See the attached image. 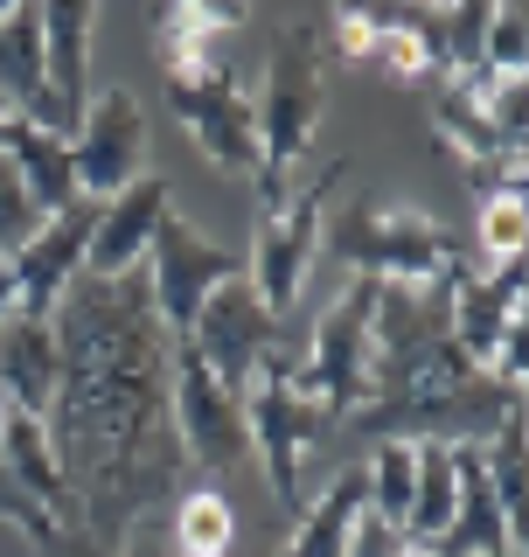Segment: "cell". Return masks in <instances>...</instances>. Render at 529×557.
<instances>
[{
  "label": "cell",
  "instance_id": "1",
  "mask_svg": "<svg viewBox=\"0 0 529 557\" xmlns=\"http://www.w3.org/2000/svg\"><path fill=\"white\" fill-rule=\"evenodd\" d=\"M49 321L63 348L49 453L63 474L70 530L98 557H112L188 474L182 432H174V335L161 327L139 272H77Z\"/></svg>",
  "mask_w": 529,
  "mask_h": 557
},
{
  "label": "cell",
  "instance_id": "2",
  "mask_svg": "<svg viewBox=\"0 0 529 557\" xmlns=\"http://www.w3.org/2000/svg\"><path fill=\"white\" fill-rule=\"evenodd\" d=\"M453 272L432 278V286H377V313H369V397L342 418L362 446H377V440L481 446L522 405V391L495 383L453 342V327H446Z\"/></svg>",
  "mask_w": 529,
  "mask_h": 557
},
{
  "label": "cell",
  "instance_id": "3",
  "mask_svg": "<svg viewBox=\"0 0 529 557\" xmlns=\"http://www.w3.org/2000/svg\"><path fill=\"white\" fill-rule=\"evenodd\" d=\"M258 112V196H286L293 168L307 161L313 133H321V112H328V35L321 22H293L279 28L272 42V70H264V91L251 98Z\"/></svg>",
  "mask_w": 529,
  "mask_h": 557
},
{
  "label": "cell",
  "instance_id": "4",
  "mask_svg": "<svg viewBox=\"0 0 529 557\" xmlns=\"http://www.w3.org/2000/svg\"><path fill=\"white\" fill-rule=\"evenodd\" d=\"M321 251L356 278H383V286H432L460 265V244L426 209H377V202H356L334 223H321Z\"/></svg>",
  "mask_w": 529,
  "mask_h": 557
},
{
  "label": "cell",
  "instance_id": "5",
  "mask_svg": "<svg viewBox=\"0 0 529 557\" xmlns=\"http://www.w3.org/2000/svg\"><path fill=\"white\" fill-rule=\"evenodd\" d=\"M244 425H251V446L264 453V481H272V502L279 509H307L299 502V467H307L313 440H328L334 418L313 391H299V348L279 342L272 356L258 362L251 391H244Z\"/></svg>",
  "mask_w": 529,
  "mask_h": 557
},
{
  "label": "cell",
  "instance_id": "6",
  "mask_svg": "<svg viewBox=\"0 0 529 557\" xmlns=\"http://www.w3.org/2000/svg\"><path fill=\"white\" fill-rule=\"evenodd\" d=\"M348 161H313L307 182H286V196L258 202V231H251V258H244V278L258 286V300L272 313L299 307V286H307L313 258H321V216L328 196L342 188Z\"/></svg>",
  "mask_w": 529,
  "mask_h": 557
},
{
  "label": "cell",
  "instance_id": "7",
  "mask_svg": "<svg viewBox=\"0 0 529 557\" xmlns=\"http://www.w3.org/2000/svg\"><path fill=\"white\" fill-rule=\"evenodd\" d=\"M161 77H168L174 119L196 133V147L209 153V161L258 182V168H264L258 112H251V91H244V70L231 57V42L202 49V57H182V63H161Z\"/></svg>",
  "mask_w": 529,
  "mask_h": 557
},
{
  "label": "cell",
  "instance_id": "8",
  "mask_svg": "<svg viewBox=\"0 0 529 557\" xmlns=\"http://www.w3.org/2000/svg\"><path fill=\"white\" fill-rule=\"evenodd\" d=\"M139 286H147V300H153V313H161V327L174 342L196 327V313L209 307V293L223 286V278H237L244 272V258L237 251H223V244H209V237H196L182 216H168L153 223V244H147V258H139Z\"/></svg>",
  "mask_w": 529,
  "mask_h": 557
},
{
  "label": "cell",
  "instance_id": "9",
  "mask_svg": "<svg viewBox=\"0 0 529 557\" xmlns=\"http://www.w3.org/2000/svg\"><path fill=\"white\" fill-rule=\"evenodd\" d=\"M383 278H348V293L313 321V342L299 348V391H313L328 418L342 425L369 397V313H377Z\"/></svg>",
  "mask_w": 529,
  "mask_h": 557
},
{
  "label": "cell",
  "instance_id": "10",
  "mask_svg": "<svg viewBox=\"0 0 529 557\" xmlns=\"http://www.w3.org/2000/svg\"><path fill=\"white\" fill-rule=\"evenodd\" d=\"M279 327H286V313H272V307L258 300V286L237 272V278H223V286L209 293V307L196 313V327H188L182 342L202 356V370L217 376L223 391L244 397V391H251V376H258V362L286 342Z\"/></svg>",
  "mask_w": 529,
  "mask_h": 557
},
{
  "label": "cell",
  "instance_id": "11",
  "mask_svg": "<svg viewBox=\"0 0 529 557\" xmlns=\"http://www.w3.org/2000/svg\"><path fill=\"white\" fill-rule=\"evenodd\" d=\"M174 432H182L188 467H202V474H237V467H251L244 397L223 391L188 342H174Z\"/></svg>",
  "mask_w": 529,
  "mask_h": 557
},
{
  "label": "cell",
  "instance_id": "12",
  "mask_svg": "<svg viewBox=\"0 0 529 557\" xmlns=\"http://www.w3.org/2000/svg\"><path fill=\"white\" fill-rule=\"evenodd\" d=\"M70 168H77V196H119L126 182L147 174V112L126 84H104L84 104L77 133H70Z\"/></svg>",
  "mask_w": 529,
  "mask_h": 557
},
{
  "label": "cell",
  "instance_id": "13",
  "mask_svg": "<svg viewBox=\"0 0 529 557\" xmlns=\"http://www.w3.org/2000/svg\"><path fill=\"white\" fill-rule=\"evenodd\" d=\"M91 231H98V202H91V196H77L70 209L42 216V231H35V237L22 244V251L8 258L14 293H22V307H28V313H57V300L70 293V278L84 272Z\"/></svg>",
  "mask_w": 529,
  "mask_h": 557
},
{
  "label": "cell",
  "instance_id": "14",
  "mask_svg": "<svg viewBox=\"0 0 529 557\" xmlns=\"http://www.w3.org/2000/svg\"><path fill=\"white\" fill-rule=\"evenodd\" d=\"M446 327L460 342L467 362H481L502 348L508 327H522V258H502V265H460L453 272V307H446Z\"/></svg>",
  "mask_w": 529,
  "mask_h": 557
},
{
  "label": "cell",
  "instance_id": "15",
  "mask_svg": "<svg viewBox=\"0 0 529 557\" xmlns=\"http://www.w3.org/2000/svg\"><path fill=\"white\" fill-rule=\"evenodd\" d=\"M168 209H174L168 174H139V182L119 188V196H104L98 202L91 251H84V272H91V278L139 272V258H147V244H153V223H161Z\"/></svg>",
  "mask_w": 529,
  "mask_h": 557
},
{
  "label": "cell",
  "instance_id": "16",
  "mask_svg": "<svg viewBox=\"0 0 529 557\" xmlns=\"http://www.w3.org/2000/svg\"><path fill=\"white\" fill-rule=\"evenodd\" d=\"M57 376H63V348H57V321L49 313H28L14 307L0 321V397L14 411L42 418L49 425V405H57Z\"/></svg>",
  "mask_w": 529,
  "mask_h": 557
},
{
  "label": "cell",
  "instance_id": "17",
  "mask_svg": "<svg viewBox=\"0 0 529 557\" xmlns=\"http://www.w3.org/2000/svg\"><path fill=\"white\" fill-rule=\"evenodd\" d=\"M42 8V63H49V91L63 112L84 119L91 104V22L98 0H35Z\"/></svg>",
  "mask_w": 529,
  "mask_h": 557
},
{
  "label": "cell",
  "instance_id": "18",
  "mask_svg": "<svg viewBox=\"0 0 529 557\" xmlns=\"http://www.w3.org/2000/svg\"><path fill=\"white\" fill-rule=\"evenodd\" d=\"M0 153H8L14 168H22V182H28V196L42 216H57V209L77 202V168H70V139L57 133H42L35 119L14 112L8 119V133H0Z\"/></svg>",
  "mask_w": 529,
  "mask_h": 557
},
{
  "label": "cell",
  "instance_id": "19",
  "mask_svg": "<svg viewBox=\"0 0 529 557\" xmlns=\"http://www.w3.org/2000/svg\"><path fill=\"white\" fill-rule=\"evenodd\" d=\"M251 14V0H161L153 8V42H161V63L202 57V49L231 42Z\"/></svg>",
  "mask_w": 529,
  "mask_h": 557
},
{
  "label": "cell",
  "instance_id": "20",
  "mask_svg": "<svg viewBox=\"0 0 529 557\" xmlns=\"http://www.w3.org/2000/svg\"><path fill=\"white\" fill-rule=\"evenodd\" d=\"M0 98L14 104V112H35L49 91V63H42V8L22 0L14 14H0Z\"/></svg>",
  "mask_w": 529,
  "mask_h": 557
},
{
  "label": "cell",
  "instance_id": "21",
  "mask_svg": "<svg viewBox=\"0 0 529 557\" xmlns=\"http://www.w3.org/2000/svg\"><path fill=\"white\" fill-rule=\"evenodd\" d=\"M356 509H362V467H342V474H334L321 495L299 509V530H293V544L279 550V557H342Z\"/></svg>",
  "mask_w": 529,
  "mask_h": 557
},
{
  "label": "cell",
  "instance_id": "22",
  "mask_svg": "<svg viewBox=\"0 0 529 557\" xmlns=\"http://www.w3.org/2000/svg\"><path fill=\"white\" fill-rule=\"evenodd\" d=\"M418 487H411V516H404V536H411V550H426L439 530L453 522V495H460V460H453V446L439 440H418Z\"/></svg>",
  "mask_w": 529,
  "mask_h": 557
},
{
  "label": "cell",
  "instance_id": "23",
  "mask_svg": "<svg viewBox=\"0 0 529 557\" xmlns=\"http://www.w3.org/2000/svg\"><path fill=\"white\" fill-rule=\"evenodd\" d=\"M473 453H481V474H488V487H495V509L508 516V530H516V544H522V495H529V432H522V405L508 411Z\"/></svg>",
  "mask_w": 529,
  "mask_h": 557
},
{
  "label": "cell",
  "instance_id": "24",
  "mask_svg": "<svg viewBox=\"0 0 529 557\" xmlns=\"http://www.w3.org/2000/svg\"><path fill=\"white\" fill-rule=\"evenodd\" d=\"M168 544H174V557H231L237 516H231V502H223V487H188V495H174Z\"/></svg>",
  "mask_w": 529,
  "mask_h": 557
},
{
  "label": "cell",
  "instance_id": "25",
  "mask_svg": "<svg viewBox=\"0 0 529 557\" xmlns=\"http://www.w3.org/2000/svg\"><path fill=\"white\" fill-rule=\"evenodd\" d=\"M411 487H418L411 440H377V446H369V460H362V509H377L383 522L404 530V516H411Z\"/></svg>",
  "mask_w": 529,
  "mask_h": 557
},
{
  "label": "cell",
  "instance_id": "26",
  "mask_svg": "<svg viewBox=\"0 0 529 557\" xmlns=\"http://www.w3.org/2000/svg\"><path fill=\"white\" fill-rule=\"evenodd\" d=\"M473 237H481V258H488V265H502V258H522V237H529V209H522V196L473 202Z\"/></svg>",
  "mask_w": 529,
  "mask_h": 557
},
{
  "label": "cell",
  "instance_id": "27",
  "mask_svg": "<svg viewBox=\"0 0 529 557\" xmlns=\"http://www.w3.org/2000/svg\"><path fill=\"white\" fill-rule=\"evenodd\" d=\"M35 231H42V209H35L28 182H22V168L0 153V258H14Z\"/></svg>",
  "mask_w": 529,
  "mask_h": 557
},
{
  "label": "cell",
  "instance_id": "28",
  "mask_svg": "<svg viewBox=\"0 0 529 557\" xmlns=\"http://www.w3.org/2000/svg\"><path fill=\"white\" fill-rule=\"evenodd\" d=\"M481 63L488 70H522L529 63V8L522 0H495L488 35H481Z\"/></svg>",
  "mask_w": 529,
  "mask_h": 557
},
{
  "label": "cell",
  "instance_id": "29",
  "mask_svg": "<svg viewBox=\"0 0 529 557\" xmlns=\"http://www.w3.org/2000/svg\"><path fill=\"white\" fill-rule=\"evenodd\" d=\"M460 161V182L473 188V202H502V196H522V153H453Z\"/></svg>",
  "mask_w": 529,
  "mask_h": 557
},
{
  "label": "cell",
  "instance_id": "30",
  "mask_svg": "<svg viewBox=\"0 0 529 557\" xmlns=\"http://www.w3.org/2000/svg\"><path fill=\"white\" fill-rule=\"evenodd\" d=\"M342 557H411V536L397 530V522H383L377 509H356V522H348V544Z\"/></svg>",
  "mask_w": 529,
  "mask_h": 557
},
{
  "label": "cell",
  "instance_id": "31",
  "mask_svg": "<svg viewBox=\"0 0 529 557\" xmlns=\"http://www.w3.org/2000/svg\"><path fill=\"white\" fill-rule=\"evenodd\" d=\"M22 307V293H14V272H8V258H0V321Z\"/></svg>",
  "mask_w": 529,
  "mask_h": 557
},
{
  "label": "cell",
  "instance_id": "32",
  "mask_svg": "<svg viewBox=\"0 0 529 557\" xmlns=\"http://www.w3.org/2000/svg\"><path fill=\"white\" fill-rule=\"evenodd\" d=\"M8 119H14V104H8V98H0V133H8Z\"/></svg>",
  "mask_w": 529,
  "mask_h": 557
},
{
  "label": "cell",
  "instance_id": "33",
  "mask_svg": "<svg viewBox=\"0 0 529 557\" xmlns=\"http://www.w3.org/2000/svg\"><path fill=\"white\" fill-rule=\"evenodd\" d=\"M14 8H22V0H0V14H14Z\"/></svg>",
  "mask_w": 529,
  "mask_h": 557
},
{
  "label": "cell",
  "instance_id": "34",
  "mask_svg": "<svg viewBox=\"0 0 529 557\" xmlns=\"http://www.w3.org/2000/svg\"><path fill=\"white\" fill-rule=\"evenodd\" d=\"M112 557H139V550H133V544H126V550H112Z\"/></svg>",
  "mask_w": 529,
  "mask_h": 557
},
{
  "label": "cell",
  "instance_id": "35",
  "mask_svg": "<svg viewBox=\"0 0 529 557\" xmlns=\"http://www.w3.org/2000/svg\"><path fill=\"white\" fill-rule=\"evenodd\" d=\"M418 8H446V0H418Z\"/></svg>",
  "mask_w": 529,
  "mask_h": 557
}]
</instances>
